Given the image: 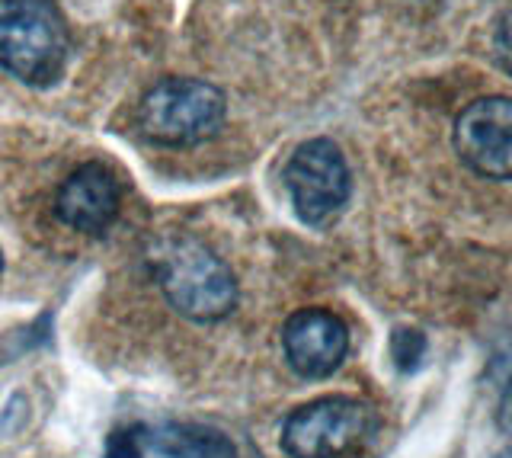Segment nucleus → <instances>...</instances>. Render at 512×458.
Listing matches in <instances>:
<instances>
[{
    "instance_id": "obj_14",
    "label": "nucleus",
    "mask_w": 512,
    "mask_h": 458,
    "mask_svg": "<svg viewBox=\"0 0 512 458\" xmlns=\"http://www.w3.org/2000/svg\"><path fill=\"white\" fill-rule=\"evenodd\" d=\"M493 458H512V449H503V452H496Z\"/></svg>"
},
{
    "instance_id": "obj_13",
    "label": "nucleus",
    "mask_w": 512,
    "mask_h": 458,
    "mask_svg": "<svg viewBox=\"0 0 512 458\" xmlns=\"http://www.w3.org/2000/svg\"><path fill=\"white\" fill-rule=\"evenodd\" d=\"M496 423H500V430H503L506 436H512V382L503 388L500 407H496Z\"/></svg>"
},
{
    "instance_id": "obj_4",
    "label": "nucleus",
    "mask_w": 512,
    "mask_h": 458,
    "mask_svg": "<svg viewBox=\"0 0 512 458\" xmlns=\"http://www.w3.org/2000/svg\"><path fill=\"white\" fill-rule=\"evenodd\" d=\"M228 103L224 93L196 77H167L141 97L138 125L157 145L186 148L221 132Z\"/></svg>"
},
{
    "instance_id": "obj_6",
    "label": "nucleus",
    "mask_w": 512,
    "mask_h": 458,
    "mask_svg": "<svg viewBox=\"0 0 512 458\" xmlns=\"http://www.w3.org/2000/svg\"><path fill=\"white\" fill-rule=\"evenodd\" d=\"M455 151L487 180H512V100L484 97L455 119Z\"/></svg>"
},
{
    "instance_id": "obj_1",
    "label": "nucleus",
    "mask_w": 512,
    "mask_h": 458,
    "mask_svg": "<svg viewBox=\"0 0 512 458\" xmlns=\"http://www.w3.org/2000/svg\"><path fill=\"white\" fill-rule=\"evenodd\" d=\"M151 273L176 314L212 324L237 305V282L215 250L189 234H164L151 244Z\"/></svg>"
},
{
    "instance_id": "obj_9",
    "label": "nucleus",
    "mask_w": 512,
    "mask_h": 458,
    "mask_svg": "<svg viewBox=\"0 0 512 458\" xmlns=\"http://www.w3.org/2000/svg\"><path fill=\"white\" fill-rule=\"evenodd\" d=\"M151 446L167 458H237V449L228 436L192 423L160 426L151 433Z\"/></svg>"
},
{
    "instance_id": "obj_3",
    "label": "nucleus",
    "mask_w": 512,
    "mask_h": 458,
    "mask_svg": "<svg viewBox=\"0 0 512 458\" xmlns=\"http://www.w3.org/2000/svg\"><path fill=\"white\" fill-rule=\"evenodd\" d=\"M378 410L346 394L298 407L282 426V449L292 458H359L378 439Z\"/></svg>"
},
{
    "instance_id": "obj_10",
    "label": "nucleus",
    "mask_w": 512,
    "mask_h": 458,
    "mask_svg": "<svg viewBox=\"0 0 512 458\" xmlns=\"http://www.w3.org/2000/svg\"><path fill=\"white\" fill-rule=\"evenodd\" d=\"M423 356H426V337L420 334V330H410V327L394 330L391 359L400 372H416L423 366Z\"/></svg>"
},
{
    "instance_id": "obj_15",
    "label": "nucleus",
    "mask_w": 512,
    "mask_h": 458,
    "mask_svg": "<svg viewBox=\"0 0 512 458\" xmlns=\"http://www.w3.org/2000/svg\"><path fill=\"white\" fill-rule=\"evenodd\" d=\"M0 270H4V254H0Z\"/></svg>"
},
{
    "instance_id": "obj_11",
    "label": "nucleus",
    "mask_w": 512,
    "mask_h": 458,
    "mask_svg": "<svg viewBox=\"0 0 512 458\" xmlns=\"http://www.w3.org/2000/svg\"><path fill=\"white\" fill-rule=\"evenodd\" d=\"M141 426H125V430H116L106 439V458H144L141 449Z\"/></svg>"
},
{
    "instance_id": "obj_5",
    "label": "nucleus",
    "mask_w": 512,
    "mask_h": 458,
    "mask_svg": "<svg viewBox=\"0 0 512 458\" xmlns=\"http://www.w3.org/2000/svg\"><path fill=\"white\" fill-rule=\"evenodd\" d=\"M285 189L304 225H327L349 202V167L330 138H311L285 164Z\"/></svg>"
},
{
    "instance_id": "obj_8",
    "label": "nucleus",
    "mask_w": 512,
    "mask_h": 458,
    "mask_svg": "<svg viewBox=\"0 0 512 458\" xmlns=\"http://www.w3.org/2000/svg\"><path fill=\"white\" fill-rule=\"evenodd\" d=\"M55 212L80 234H103L119 215V186L106 167L84 164L61 183Z\"/></svg>"
},
{
    "instance_id": "obj_7",
    "label": "nucleus",
    "mask_w": 512,
    "mask_h": 458,
    "mask_svg": "<svg viewBox=\"0 0 512 458\" xmlns=\"http://www.w3.org/2000/svg\"><path fill=\"white\" fill-rule=\"evenodd\" d=\"M282 346L292 369L304 378H327L349 353V330L324 308L295 311L282 327Z\"/></svg>"
},
{
    "instance_id": "obj_12",
    "label": "nucleus",
    "mask_w": 512,
    "mask_h": 458,
    "mask_svg": "<svg viewBox=\"0 0 512 458\" xmlns=\"http://www.w3.org/2000/svg\"><path fill=\"white\" fill-rule=\"evenodd\" d=\"M493 55L500 61V68L512 74V10H506L493 29Z\"/></svg>"
},
{
    "instance_id": "obj_2",
    "label": "nucleus",
    "mask_w": 512,
    "mask_h": 458,
    "mask_svg": "<svg viewBox=\"0 0 512 458\" xmlns=\"http://www.w3.org/2000/svg\"><path fill=\"white\" fill-rule=\"evenodd\" d=\"M68 26L55 0H0V71L48 87L68 65Z\"/></svg>"
}]
</instances>
